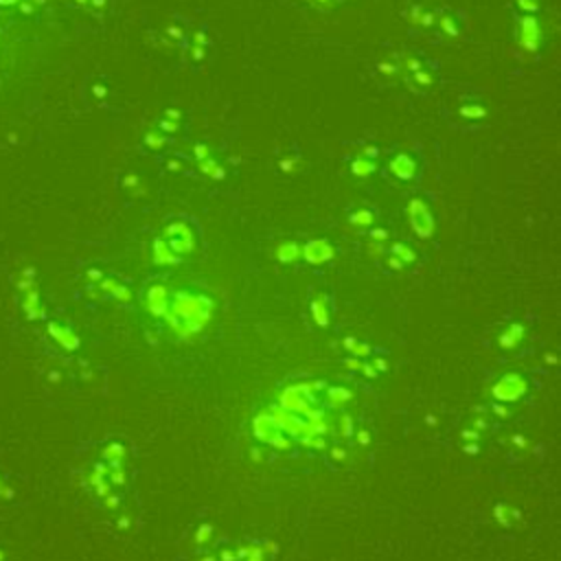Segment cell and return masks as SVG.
<instances>
[{"label":"cell","mask_w":561,"mask_h":561,"mask_svg":"<svg viewBox=\"0 0 561 561\" xmlns=\"http://www.w3.org/2000/svg\"><path fill=\"white\" fill-rule=\"evenodd\" d=\"M436 22H438V26H440V31H443L445 35H449V37L458 35V26H456V20H454L449 13H443L440 18H436Z\"/></svg>","instance_id":"1"}]
</instances>
